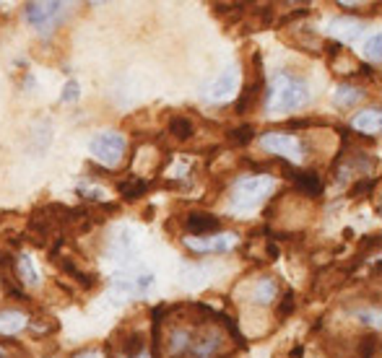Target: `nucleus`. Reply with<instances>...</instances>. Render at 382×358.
Masks as SVG:
<instances>
[{
	"label": "nucleus",
	"instance_id": "19",
	"mask_svg": "<svg viewBox=\"0 0 382 358\" xmlns=\"http://www.w3.org/2000/svg\"><path fill=\"white\" fill-rule=\"evenodd\" d=\"M169 133H172L174 138H180V140H187V138L195 136V127H193V123H190L187 117H172Z\"/></svg>",
	"mask_w": 382,
	"mask_h": 358
},
{
	"label": "nucleus",
	"instance_id": "15",
	"mask_svg": "<svg viewBox=\"0 0 382 358\" xmlns=\"http://www.w3.org/2000/svg\"><path fill=\"white\" fill-rule=\"evenodd\" d=\"M26 327V314L16 311V309H5L0 311V335H16Z\"/></svg>",
	"mask_w": 382,
	"mask_h": 358
},
{
	"label": "nucleus",
	"instance_id": "16",
	"mask_svg": "<svg viewBox=\"0 0 382 358\" xmlns=\"http://www.w3.org/2000/svg\"><path fill=\"white\" fill-rule=\"evenodd\" d=\"M382 127V117L380 110H367V112H359L357 120H354V130L359 133H370V136H377Z\"/></svg>",
	"mask_w": 382,
	"mask_h": 358
},
{
	"label": "nucleus",
	"instance_id": "2",
	"mask_svg": "<svg viewBox=\"0 0 382 358\" xmlns=\"http://www.w3.org/2000/svg\"><path fill=\"white\" fill-rule=\"evenodd\" d=\"M276 190V182L273 177H265V174H250V177H242L235 185V195H232V210H239V213H247V210H255L263 203V200L271 195Z\"/></svg>",
	"mask_w": 382,
	"mask_h": 358
},
{
	"label": "nucleus",
	"instance_id": "20",
	"mask_svg": "<svg viewBox=\"0 0 382 358\" xmlns=\"http://www.w3.org/2000/svg\"><path fill=\"white\" fill-rule=\"evenodd\" d=\"M143 348H146L143 335L133 333V335H128V340L123 343V353H125V358H138V356H143Z\"/></svg>",
	"mask_w": 382,
	"mask_h": 358
},
{
	"label": "nucleus",
	"instance_id": "8",
	"mask_svg": "<svg viewBox=\"0 0 382 358\" xmlns=\"http://www.w3.org/2000/svg\"><path fill=\"white\" fill-rule=\"evenodd\" d=\"M185 244L195 252H229L237 244V234H211V236H187Z\"/></svg>",
	"mask_w": 382,
	"mask_h": 358
},
{
	"label": "nucleus",
	"instance_id": "25",
	"mask_svg": "<svg viewBox=\"0 0 382 358\" xmlns=\"http://www.w3.org/2000/svg\"><path fill=\"white\" fill-rule=\"evenodd\" d=\"M291 311H294V296H291V291H289L284 296V301L278 304V309H276V314H278V320H286Z\"/></svg>",
	"mask_w": 382,
	"mask_h": 358
},
{
	"label": "nucleus",
	"instance_id": "4",
	"mask_svg": "<svg viewBox=\"0 0 382 358\" xmlns=\"http://www.w3.org/2000/svg\"><path fill=\"white\" fill-rule=\"evenodd\" d=\"M260 149L289 161L305 159V143L296 136H291V133H265L260 138Z\"/></svg>",
	"mask_w": 382,
	"mask_h": 358
},
{
	"label": "nucleus",
	"instance_id": "26",
	"mask_svg": "<svg viewBox=\"0 0 382 358\" xmlns=\"http://www.w3.org/2000/svg\"><path fill=\"white\" fill-rule=\"evenodd\" d=\"M78 192H81L86 200H97V203H102V200L107 198V192H104V190H99V187H81Z\"/></svg>",
	"mask_w": 382,
	"mask_h": 358
},
{
	"label": "nucleus",
	"instance_id": "14",
	"mask_svg": "<svg viewBox=\"0 0 382 358\" xmlns=\"http://www.w3.org/2000/svg\"><path fill=\"white\" fill-rule=\"evenodd\" d=\"M364 99V88L359 86H351V84H344V86H338L333 97V104L338 110H348V107H354L359 101Z\"/></svg>",
	"mask_w": 382,
	"mask_h": 358
},
{
	"label": "nucleus",
	"instance_id": "3",
	"mask_svg": "<svg viewBox=\"0 0 382 358\" xmlns=\"http://www.w3.org/2000/svg\"><path fill=\"white\" fill-rule=\"evenodd\" d=\"M88 151H91L94 161L115 169V166H120V161L125 156V138L120 133H99L88 143Z\"/></svg>",
	"mask_w": 382,
	"mask_h": 358
},
{
	"label": "nucleus",
	"instance_id": "28",
	"mask_svg": "<svg viewBox=\"0 0 382 358\" xmlns=\"http://www.w3.org/2000/svg\"><path fill=\"white\" fill-rule=\"evenodd\" d=\"M359 320H367V324L377 327V324H380V314H377V309H372V311H359Z\"/></svg>",
	"mask_w": 382,
	"mask_h": 358
},
{
	"label": "nucleus",
	"instance_id": "30",
	"mask_svg": "<svg viewBox=\"0 0 382 358\" xmlns=\"http://www.w3.org/2000/svg\"><path fill=\"white\" fill-rule=\"evenodd\" d=\"M73 358H99V353H94V350H84V353H78V356Z\"/></svg>",
	"mask_w": 382,
	"mask_h": 358
},
{
	"label": "nucleus",
	"instance_id": "13",
	"mask_svg": "<svg viewBox=\"0 0 382 358\" xmlns=\"http://www.w3.org/2000/svg\"><path fill=\"white\" fill-rule=\"evenodd\" d=\"M190 340H193V330L190 327H177L169 333V356L172 358H182L187 356V350H190Z\"/></svg>",
	"mask_w": 382,
	"mask_h": 358
},
{
	"label": "nucleus",
	"instance_id": "12",
	"mask_svg": "<svg viewBox=\"0 0 382 358\" xmlns=\"http://www.w3.org/2000/svg\"><path fill=\"white\" fill-rule=\"evenodd\" d=\"M331 34L338 39H344V42H351V39H357L361 31H364V26H361V21H357V18H348V16H338V18H333L331 21Z\"/></svg>",
	"mask_w": 382,
	"mask_h": 358
},
{
	"label": "nucleus",
	"instance_id": "22",
	"mask_svg": "<svg viewBox=\"0 0 382 358\" xmlns=\"http://www.w3.org/2000/svg\"><path fill=\"white\" fill-rule=\"evenodd\" d=\"M255 138V130L250 127V125H242V127H235L232 133H229V140L235 143V146H247L250 140Z\"/></svg>",
	"mask_w": 382,
	"mask_h": 358
},
{
	"label": "nucleus",
	"instance_id": "27",
	"mask_svg": "<svg viewBox=\"0 0 382 358\" xmlns=\"http://www.w3.org/2000/svg\"><path fill=\"white\" fill-rule=\"evenodd\" d=\"M75 99H78V84H75V81H68V84H65V88H62L60 101H65V104H68V101H75Z\"/></svg>",
	"mask_w": 382,
	"mask_h": 358
},
{
	"label": "nucleus",
	"instance_id": "10",
	"mask_svg": "<svg viewBox=\"0 0 382 358\" xmlns=\"http://www.w3.org/2000/svg\"><path fill=\"white\" fill-rule=\"evenodd\" d=\"M154 275L151 272H141V275H128V278H115L112 285L123 294H130V296H143L148 288L154 285Z\"/></svg>",
	"mask_w": 382,
	"mask_h": 358
},
{
	"label": "nucleus",
	"instance_id": "21",
	"mask_svg": "<svg viewBox=\"0 0 382 358\" xmlns=\"http://www.w3.org/2000/svg\"><path fill=\"white\" fill-rule=\"evenodd\" d=\"M143 192H146V182H143V179H136V177H133V179H128V182H120V195H123L128 203L141 198Z\"/></svg>",
	"mask_w": 382,
	"mask_h": 358
},
{
	"label": "nucleus",
	"instance_id": "9",
	"mask_svg": "<svg viewBox=\"0 0 382 358\" xmlns=\"http://www.w3.org/2000/svg\"><path fill=\"white\" fill-rule=\"evenodd\" d=\"M185 226L187 231H190V236H211L222 231V221L216 216H211V213H200V210L187 216Z\"/></svg>",
	"mask_w": 382,
	"mask_h": 358
},
{
	"label": "nucleus",
	"instance_id": "29",
	"mask_svg": "<svg viewBox=\"0 0 382 358\" xmlns=\"http://www.w3.org/2000/svg\"><path fill=\"white\" fill-rule=\"evenodd\" d=\"M302 356H305V348H302V346H296L294 350H291V356H289V358H302Z\"/></svg>",
	"mask_w": 382,
	"mask_h": 358
},
{
	"label": "nucleus",
	"instance_id": "6",
	"mask_svg": "<svg viewBox=\"0 0 382 358\" xmlns=\"http://www.w3.org/2000/svg\"><path fill=\"white\" fill-rule=\"evenodd\" d=\"M237 86H239V68L232 65L224 73L216 75L211 84L203 86V97L213 101V104H224V101H229L237 94Z\"/></svg>",
	"mask_w": 382,
	"mask_h": 358
},
{
	"label": "nucleus",
	"instance_id": "31",
	"mask_svg": "<svg viewBox=\"0 0 382 358\" xmlns=\"http://www.w3.org/2000/svg\"><path fill=\"white\" fill-rule=\"evenodd\" d=\"M138 358H146V356H138Z\"/></svg>",
	"mask_w": 382,
	"mask_h": 358
},
{
	"label": "nucleus",
	"instance_id": "7",
	"mask_svg": "<svg viewBox=\"0 0 382 358\" xmlns=\"http://www.w3.org/2000/svg\"><path fill=\"white\" fill-rule=\"evenodd\" d=\"M219 348H222V333L219 330H203L198 335L193 333L187 358H213Z\"/></svg>",
	"mask_w": 382,
	"mask_h": 358
},
{
	"label": "nucleus",
	"instance_id": "17",
	"mask_svg": "<svg viewBox=\"0 0 382 358\" xmlns=\"http://www.w3.org/2000/svg\"><path fill=\"white\" fill-rule=\"evenodd\" d=\"M276 294H278V285L273 283V278H260L252 285V301L255 304H271Z\"/></svg>",
	"mask_w": 382,
	"mask_h": 358
},
{
	"label": "nucleus",
	"instance_id": "1",
	"mask_svg": "<svg viewBox=\"0 0 382 358\" xmlns=\"http://www.w3.org/2000/svg\"><path fill=\"white\" fill-rule=\"evenodd\" d=\"M309 101V88L307 84L291 73H278L273 78V86L268 91V99H265V110L273 114H281V112H296L302 110Z\"/></svg>",
	"mask_w": 382,
	"mask_h": 358
},
{
	"label": "nucleus",
	"instance_id": "23",
	"mask_svg": "<svg viewBox=\"0 0 382 358\" xmlns=\"http://www.w3.org/2000/svg\"><path fill=\"white\" fill-rule=\"evenodd\" d=\"M380 34H372L370 39H367V44H364V55L370 57L372 62H377L380 60Z\"/></svg>",
	"mask_w": 382,
	"mask_h": 358
},
{
	"label": "nucleus",
	"instance_id": "11",
	"mask_svg": "<svg viewBox=\"0 0 382 358\" xmlns=\"http://www.w3.org/2000/svg\"><path fill=\"white\" fill-rule=\"evenodd\" d=\"M13 275H16L19 283L32 285V288L39 285V270L37 265H34V259L29 257V255H19V259L13 262Z\"/></svg>",
	"mask_w": 382,
	"mask_h": 358
},
{
	"label": "nucleus",
	"instance_id": "5",
	"mask_svg": "<svg viewBox=\"0 0 382 358\" xmlns=\"http://www.w3.org/2000/svg\"><path fill=\"white\" fill-rule=\"evenodd\" d=\"M62 3H29L26 5V18H29V24L37 29L39 34H49L55 26L60 24L62 18Z\"/></svg>",
	"mask_w": 382,
	"mask_h": 358
},
{
	"label": "nucleus",
	"instance_id": "24",
	"mask_svg": "<svg viewBox=\"0 0 382 358\" xmlns=\"http://www.w3.org/2000/svg\"><path fill=\"white\" fill-rule=\"evenodd\" d=\"M374 185H377V182H374L372 177H367V179H359L357 187L351 190V198L359 200V198H361V195H370V190H372V187H374Z\"/></svg>",
	"mask_w": 382,
	"mask_h": 358
},
{
	"label": "nucleus",
	"instance_id": "18",
	"mask_svg": "<svg viewBox=\"0 0 382 358\" xmlns=\"http://www.w3.org/2000/svg\"><path fill=\"white\" fill-rule=\"evenodd\" d=\"M294 182H296V187H299L302 192H307V195H312V198L322 195V179L315 172H299V174H294Z\"/></svg>",
	"mask_w": 382,
	"mask_h": 358
}]
</instances>
